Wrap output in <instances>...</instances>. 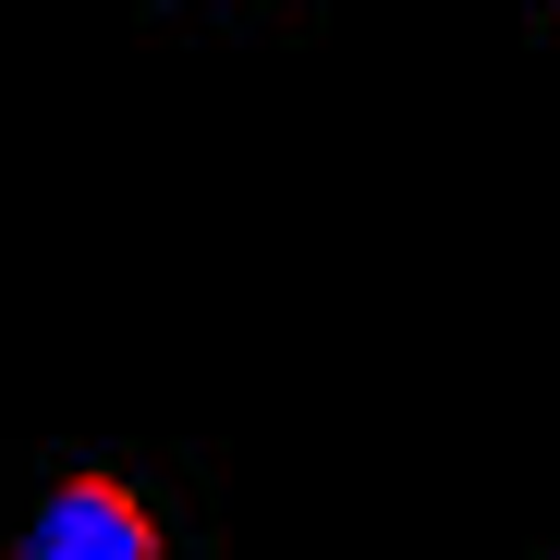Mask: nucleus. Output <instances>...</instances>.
<instances>
[{
  "instance_id": "f257e3e1",
  "label": "nucleus",
  "mask_w": 560,
  "mask_h": 560,
  "mask_svg": "<svg viewBox=\"0 0 560 560\" xmlns=\"http://www.w3.org/2000/svg\"><path fill=\"white\" fill-rule=\"evenodd\" d=\"M13 560H159V512H147L122 476H61V488L25 512Z\"/></svg>"
}]
</instances>
